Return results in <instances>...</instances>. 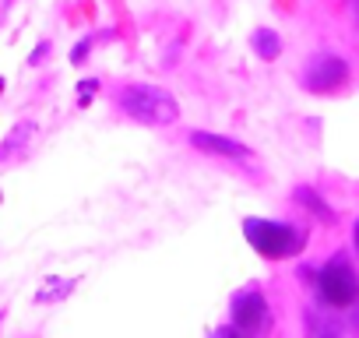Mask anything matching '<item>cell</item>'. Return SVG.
I'll list each match as a JSON object with an SVG mask.
<instances>
[{"instance_id":"obj_4","label":"cell","mask_w":359,"mask_h":338,"mask_svg":"<svg viewBox=\"0 0 359 338\" xmlns=\"http://www.w3.org/2000/svg\"><path fill=\"white\" fill-rule=\"evenodd\" d=\"M345 78H348V64L341 60V57H317L310 67H306V74H303V85L310 88V92H334L338 85H345Z\"/></svg>"},{"instance_id":"obj_6","label":"cell","mask_w":359,"mask_h":338,"mask_svg":"<svg viewBox=\"0 0 359 338\" xmlns=\"http://www.w3.org/2000/svg\"><path fill=\"white\" fill-rule=\"evenodd\" d=\"M191 141H194V148L215 151V155H233V158H247V155H250L243 144H236V141H229V137H219V134H205V130H194Z\"/></svg>"},{"instance_id":"obj_5","label":"cell","mask_w":359,"mask_h":338,"mask_svg":"<svg viewBox=\"0 0 359 338\" xmlns=\"http://www.w3.org/2000/svg\"><path fill=\"white\" fill-rule=\"evenodd\" d=\"M233 324L240 331H247V334H254V331H261L268 324V303H264V296L257 289L236 292V299H233Z\"/></svg>"},{"instance_id":"obj_2","label":"cell","mask_w":359,"mask_h":338,"mask_svg":"<svg viewBox=\"0 0 359 338\" xmlns=\"http://www.w3.org/2000/svg\"><path fill=\"white\" fill-rule=\"evenodd\" d=\"M243 236L250 240V247L264 257H289L303 247V236L292 226L282 222H264V219H247L243 222Z\"/></svg>"},{"instance_id":"obj_1","label":"cell","mask_w":359,"mask_h":338,"mask_svg":"<svg viewBox=\"0 0 359 338\" xmlns=\"http://www.w3.org/2000/svg\"><path fill=\"white\" fill-rule=\"evenodd\" d=\"M120 106L134 116V120H141V123H172L176 116H180V106H176V99L172 95H165L162 88H155V85H127L123 92H120Z\"/></svg>"},{"instance_id":"obj_10","label":"cell","mask_w":359,"mask_h":338,"mask_svg":"<svg viewBox=\"0 0 359 338\" xmlns=\"http://www.w3.org/2000/svg\"><path fill=\"white\" fill-rule=\"evenodd\" d=\"M0 88H4V81H0Z\"/></svg>"},{"instance_id":"obj_8","label":"cell","mask_w":359,"mask_h":338,"mask_svg":"<svg viewBox=\"0 0 359 338\" xmlns=\"http://www.w3.org/2000/svg\"><path fill=\"white\" fill-rule=\"evenodd\" d=\"M299 201H303L306 208H313V212H317L320 219H331V212H327V208H324V205L317 201V194H310V191H299Z\"/></svg>"},{"instance_id":"obj_9","label":"cell","mask_w":359,"mask_h":338,"mask_svg":"<svg viewBox=\"0 0 359 338\" xmlns=\"http://www.w3.org/2000/svg\"><path fill=\"white\" fill-rule=\"evenodd\" d=\"M355 247H359V226H355Z\"/></svg>"},{"instance_id":"obj_3","label":"cell","mask_w":359,"mask_h":338,"mask_svg":"<svg viewBox=\"0 0 359 338\" xmlns=\"http://www.w3.org/2000/svg\"><path fill=\"white\" fill-rule=\"evenodd\" d=\"M317 289L327 306H352L359 299V278L345 257H334L331 264H324V271L317 275Z\"/></svg>"},{"instance_id":"obj_7","label":"cell","mask_w":359,"mask_h":338,"mask_svg":"<svg viewBox=\"0 0 359 338\" xmlns=\"http://www.w3.org/2000/svg\"><path fill=\"white\" fill-rule=\"evenodd\" d=\"M254 50H257V57L275 60L278 50H282V43H278V36H275L271 29H257V32H254Z\"/></svg>"}]
</instances>
